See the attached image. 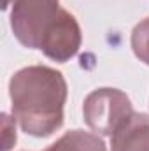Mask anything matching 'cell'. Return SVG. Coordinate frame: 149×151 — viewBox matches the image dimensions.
I'll return each instance as SVG.
<instances>
[{"mask_svg":"<svg viewBox=\"0 0 149 151\" xmlns=\"http://www.w3.org/2000/svg\"><path fill=\"white\" fill-rule=\"evenodd\" d=\"M111 151H149L148 114H132L111 135Z\"/></svg>","mask_w":149,"mask_h":151,"instance_id":"cell-5","label":"cell"},{"mask_svg":"<svg viewBox=\"0 0 149 151\" xmlns=\"http://www.w3.org/2000/svg\"><path fill=\"white\" fill-rule=\"evenodd\" d=\"M130 44L135 56L146 65H149V16L135 25V28L132 30Z\"/></svg>","mask_w":149,"mask_h":151,"instance_id":"cell-7","label":"cell"},{"mask_svg":"<svg viewBox=\"0 0 149 151\" xmlns=\"http://www.w3.org/2000/svg\"><path fill=\"white\" fill-rule=\"evenodd\" d=\"M60 11V0H12L11 30L25 47L40 49Z\"/></svg>","mask_w":149,"mask_h":151,"instance_id":"cell-2","label":"cell"},{"mask_svg":"<svg viewBox=\"0 0 149 151\" xmlns=\"http://www.w3.org/2000/svg\"><path fill=\"white\" fill-rule=\"evenodd\" d=\"M44 151H107V148L97 134L75 128L65 132L56 142H53Z\"/></svg>","mask_w":149,"mask_h":151,"instance_id":"cell-6","label":"cell"},{"mask_svg":"<svg viewBox=\"0 0 149 151\" xmlns=\"http://www.w3.org/2000/svg\"><path fill=\"white\" fill-rule=\"evenodd\" d=\"M16 119H11L7 114H2V128H4V151H9L16 144Z\"/></svg>","mask_w":149,"mask_h":151,"instance_id":"cell-8","label":"cell"},{"mask_svg":"<svg viewBox=\"0 0 149 151\" xmlns=\"http://www.w3.org/2000/svg\"><path fill=\"white\" fill-rule=\"evenodd\" d=\"M132 114L130 99L117 88L93 90L82 104L84 123L97 135H112Z\"/></svg>","mask_w":149,"mask_h":151,"instance_id":"cell-3","label":"cell"},{"mask_svg":"<svg viewBox=\"0 0 149 151\" xmlns=\"http://www.w3.org/2000/svg\"><path fill=\"white\" fill-rule=\"evenodd\" d=\"M82 35H81V27L77 23L74 14H70L67 9H62L56 21L46 34V37L40 44V51L58 62L65 63L70 58H74L81 47Z\"/></svg>","mask_w":149,"mask_h":151,"instance_id":"cell-4","label":"cell"},{"mask_svg":"<svg viewBox=\"0 0 149 151\" xmlns=\"http://www.w3.org/2000/svg\"><path fill=\"white\" fill-rule=\"evenodd\" d=\"M12 118L34 137H49L63 125L67 81L56 69L30 65L9 81Z\"/></svg>","mask_w":149,"mask_h":151,"instance_id":"cell-1","label":"cell"}]
</instances>
